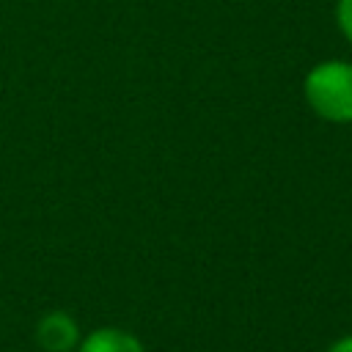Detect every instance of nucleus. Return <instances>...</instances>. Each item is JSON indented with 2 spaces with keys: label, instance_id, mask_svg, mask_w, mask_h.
Here are the masks:
<instances>
[{
  "label": "nucleus",
  "instance_id": "obj_1",
  "mask_svg": "<svg viewBox=\"0 0 352 352\" xmlns=\"http://www.w3.org/2000/svg\"><path fill=\"white\" fill-rule=\"evenodd\" d=\"M305 99L327 121H352V63L327 60L311 69Z\"/></svg>",
  "mask_w": 352,
  "mask_h": 352
},
{
  "label": "nucleus",
  "instance_id": "obj_2",
  "mask_svg": "<svg viewBox=\"0 0 352 352\" xmlns=\"http://www.w3.org/2000/svg\"><path fill=\"white\" fill-rule=\"evenodd\" d=\"M38 341L44 349L50 352H69L77 346L80 341V330L74 324V319L63 311H55V314H47L38 324Z\"/></svg>",
  "mask_w": 352,
  "mask_h": 352
},
{
  "label": "nucleus",
  "instance_id": "obj_3",
  "mask_svg": "<svg viewBox=\"0 0 352 352\" xmlns=\"http://www.w3.org/2000/svg\"><path fill=\"white\" fill-rule=\"evenodd\" d=\"M80 352H143V346L132 333H124V330H116V327H104V330L91 333L80 344Z\"/></svg>",
  "mask_w": 352,
  "mask_h": 352
},
{
  "label": "nucleus",
  "instance_id": "obj_5",
  "mask_svg": "<svg viewBox=\"0 0 352 352\" xmlns=\"http://www.w3.org/2000/svg\"><path fill=\"white\" fill-rule=\"evenodd\" d=\"M330 352H352V336H344V338H338V341L330 346Z\"/></svg>",
  "mask_w": 352,
  "mask_h": 352
},
{
  "label": "nucleus",
  "instance_id": "obj_4",
  "mask_svg": "<svg viewBox=\"0 0 352 352\" xmlns=\"http://www.w3.org/2000/svg\"><path fill=\"white\" fill-rule=\"evenodd\" d=\"M338 25L352 41V0H338Z\"/></svg>",
  "mask_w": 352,
  "mask_h": 352
}]
</instances>
